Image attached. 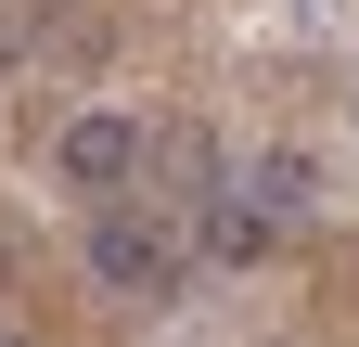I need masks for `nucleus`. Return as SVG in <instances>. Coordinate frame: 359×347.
I'll list each match as a JSON object with an SVG mask.
<instances>
[{"instance_id": "f257e3e1", "label": "nucleus", "mask_w": 359, "mask_h": 347, "mask_svg": "<svg viewBox=\"0 0 359 347\" xmlns=\"http://www.w3.org/2000/svg\"><path fill=\"white\" fill-rule=\"evenodd\" d=\"M90 283H103V296H142V309H167V296H180V244H167L154 219H128V206H103V219H90Z\"/></svg>"}, {"instance_id": "f03ea898", "label": "nucleus", "mask_w": 359, "mask_h": 347, "mask_svg": "<svg viewBox=\"0 0 359 347\" xmlns=\"http://www.w3.org/2000/svg\"><path fill=\"white\" fill-rule=\"evenodd\" d=\"M52 167L65 181H128V167H142V116H65V142H52Z\"/></svg>"}, {"instance_id": "7ed1b4c3", "label": "nucleus", "mask_w": 359, "mask_h": 347, "mask_svg": "<svg viewBox=\"0 0 359 347\" xmlns=\"http://www.w3.org/2000/svg\"><path fill=\"white\" fill-rule=\"evenodd\" d=\"M244 206H257V219H308V206H321V155L269 142V155L244 167Z\"/></svg>"}, {"instance_id": "20e7f679", "label": "nucleus", "mask_w": 359, "mask_h": 347, "mask_svg": "<svg viewBox=\"0 0 359 347\" xmlns=\"http://www.w3.org/2000/svg\"><path fill=\"white\" fill-rule=\"evenodd\" d=\"M269 232H283V219H257L244 193H205V257H218V270H244V257H269Z\"/></svg>"}, {"instance_id": "39448f33", "label": "nucleus", "mask_w": 359, "mask_h": 347, "mask_svg": "<svg viewBox=\"0 0 359 347\" xmlns=\"http://www.w3.org/2000/svg\"><path fill=\"white\" fill-rule=\"evenodd\" d=\"M0 347H26V334H0Z\"/></svg>"}, {"instance_id": "423d86ee", "label": "nucleus", "mask_w": 359, "mask_h": 347, "mask_svg": "<svg viewBox=\"0 0 359 347\" xmlns=\"http://www.w3.org/2000/svg\"><path fill=\"white\" fill-rule=\"evenodd\" d=\"M0 65H13V52H0Z\"/></svg>"}]
</instances>
